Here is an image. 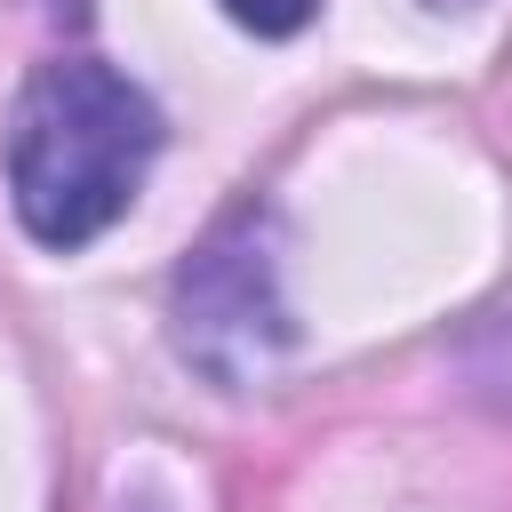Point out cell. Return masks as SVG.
Here are the masks:
<instances>
[{"label": "cell", "mask_w": 512, "mask_h": 512, "mask_svg": "<svg viewBox=\"0 0 512 512\" xmlns=\"http://www.w3.org/2000/svg\"><path fill=\"white\" fill-rule=\"evenodd\" d=\"M168 336L176 352L208 376V384H256L296 320H288V296H280V256H272V216L264 208H232L176 272L168 288Z\"/></svg>", "instance_id": "7a4b0ae2"}, {"label": "cell", "mask_w": 512, "mask_h": 512, "mask_svg": "<svg viewBox=\"0 0 512 512\" xmlns=\"http://www.w3.org/2000/svg\"><path fill=\"white\" fill-rule=\"evenodd\" d=\"M160 136V104L128 72L96 56L40 64L8 120V192L24 232L40 248H88L96 232H112L144 192Z\"/></svg>", "instance_id": "6da1fadb"}, {"label": "cell", "mask_w": 512, "mask_h": 512, "mask_svg": "<svg viewBox=\"0 0 512 512\" xmlns=\"http://www.w3.org/2000/svg\"><path fill=\"white\" fill-rule=\"evenodd\" d=\"M424 8H472V0H424Z\"/></svg>", "instance_id": "277c9868"}, {"label": "cell", "mask_w": 512, "mask_h": 512, "mask_svg": "<svg viewBox=\"0 0 512 512\" xmlns=\"http://www.w3.org/2000/svg\"><path fill=\"white\" fill-rule=\"evenodd\" d=\"M312 8H320V0H224V16H232V24H248V32H264V40L304 32V24H312Z\"/></svg>", "instance_id": "3957f363"}]
</instances>
